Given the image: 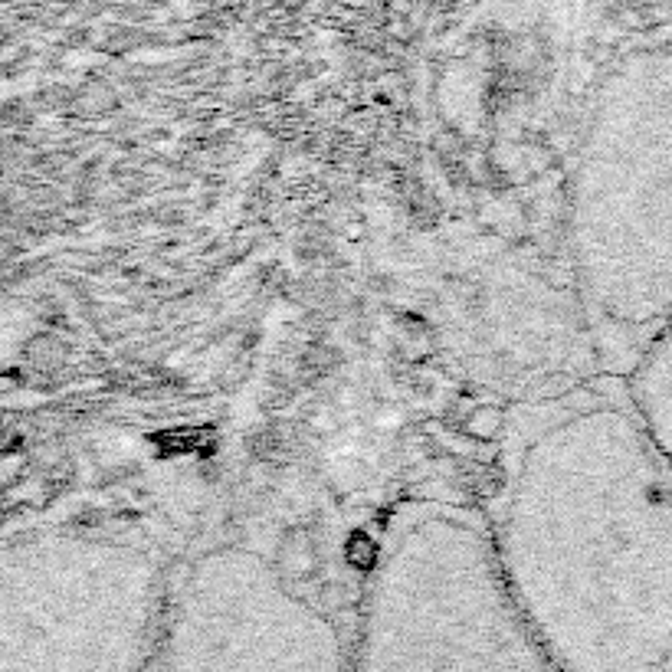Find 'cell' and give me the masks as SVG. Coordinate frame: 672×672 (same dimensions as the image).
<instances>
[{
  "instance_id": "1",
  "label": "cell",
  "mask_w": 672,
  "mask_h": 672,
  "mask_svg": "<svg viewBox=\"0 0 672 672\" xmlns=\"http://www.w3.org/2000/svg\"><path fill=\"white\" fill-rule=\"evenodd\" d=\"M509 450L482 522L525 627L564 672H666L672 469L623 377L535 407Z\"/></svg>"
},
{
  "instance_id": "2",
  "label": "cell",
  "mask_w": 672,
  "mask_h": 672,
  "mask_svg": "<svg viewBox=\"0 0 672 672\" xmlns=\"http://www.w3.org/2000/svg\"><path fill=\"white\" fill-rule=\"evenodd\" d=\"M568 256L604 374L623 377L672 318V46L600 79L571 158Z\"/></svg>"
},
{
  "instance_id": "3",
  "label": "cell",
  "mask_w": 672,
  "mask_h": 672,
  "mask_svg": "<svg viewBox=\"0 0 672 672\" xmlns=\"http://www.w3.org/2000/svg\"><path fill=\"white\" fill-rule=\"evenodd\" d=\"M355 672H564L518 617L486 522L450 499L387 515L361 587Z\"/></svg>"
},
{
  "instance_id": "4",
  "label": "cell",
  "mask_w": 672,
  "mask_h": 672,
  "mask_svg": "<svg viewBox=\"0 0 672 672\" xmlns=\"http://www.w3.org/2000/svg\"><path fill=\"white\" fill-rule=\"evenodd\" d=\"M171 577L151 548L92 528L0 541V672H145Z\"/></svg>"
},
{
  "instance_id": "5",
  "label": "cell",
  "mask_w": 672,
  "mask_h": 672,
  "mask_svg": "<svg viewBox=\"0 0 672 672\" xmlns=\"http://www.w3.org/2000/svg\"><path fill=\"white\" fill-rule=\"evenodd\" d=\"M158 672H355L345 636L273 561L210 548L168 587Z\"/></svg>"
},
{
  "instance_id": "6",
  "label": "cell",
  "mask_w": 672,
  "mask_h": 672,
  "mask_svg": "<svg viewBox=\"0 0 672 672\" xmlns=\"http://www.w3.org/2000/svg\"><path fill=\"white\" fill-rule=\"evenodd\" d=\"M623 387L643 430L672 469V318L623 374Z\"/></svg>"
},
{
  "instance_id": "7",
  "label": "cell",
  "mask_w": 672,
  "mask_h": 672,
  "mask_svg": "<svg viewBox=\"0 0 672 672\" xmlns=\"http://www.w3.org/2000/svg\"><path fill=\"white\" fill-rule=\"evenodd\" d=\"M666 672H672V663H669V669H666Z\"/></svg>"
}]
</instances>
